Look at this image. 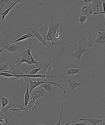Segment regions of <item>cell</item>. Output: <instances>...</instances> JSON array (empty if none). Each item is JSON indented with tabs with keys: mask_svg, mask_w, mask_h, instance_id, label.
<instances>
[{
	"mask_svg": "<svg viewBox=\"0 0 105 125\" xmlns=\"http://www.w3.org/2000/svg\"><path fill=\"white\" fill-rule=\"evenodd\" d=\"M11 0H0V11L4 8Z\"/></svg>",
	"mask_w": 105,
	"mask_h": 125,
	"instance_id": "cell-22",
	"label": "cell"
},
{
	"mask_svg": "<svg viewBox=\"0 0 105 125\" xmlns=\"http://www.w3.org/2000/svg\"><path fill=\"white\" fill-rule=\"evenodd\" d=\"M83 15L87 16H91L93 12L92 7L90 4L83 6L80 10Z\"/></svg>",
	"mask_w": 105,
	"mask_h": 125,
	"instance_id": "cell-11",
	"label": "cell"
},
{
	"mask_svg": "<svg viewBox=\"0 0 105 125\" xmlns=\"http://www.w3.org/2000/svg\"><path fill=\"white\" fill-rule=\"evenodd\" d=\"M63 103L62 104V110H61V114L60 115V118L59 120V121H58V122H57V123L56 124V125H60L61 123V120L62 119V115H63Z\"/></svg>",
	"mask_w": 105,
	"mask_h": 125,
	"instance_id": "cell-28",
	"label": "cell"
},
{
	"mask_svg": "<svg viewBox=\"0 0 105 125\" xmlns=\"http://www.w3.org/2000/svg\"><path fill=\"white\" fill-rule=\"evenodd\" d=\"M104 29H105V21L104 23Z\"/></svg>",
	"mask_w": 105,
	"mask_h": 125,
	"instance_id": "cell-34",
	"label": "cell"
},
{
	"mask_svg": "<svg viewBox=\"0 0 105 125\" xmlns=\"http://www.w3.org/2000/svg\"><path fill=\"white\" fill-rule=\"evenodd\" d=\"M0 93H1V91H0Z\"/></svg>",
	"mask_w": 105,
	"mask_h": 125,
	"instance_id": "cell-38",
	"label": "cell"
},
{
	"mask_svg": "<svg viewBox=\"0 0 105 125\" xmlns=\"http://www.w3.org/2000/svg\"><path fill=\"white\" fill-rule=\"evenodd\" d=\"M60 22H54L50 19V24L48 26L47 35H45L43 38L46 41L47 45L50 41L53 39L58 37L60 36L58 33V28Z\"/></svg>",
	"mask_w": 105,
	"mask_h": 125,
	"instance_id": "cell-2",
	"label": "cell"
},
{
	"mask_svg": "<svg viewBox=\"0 0 105 125\" xmlns=\"http://www.w3.org/2000/svg\"><path fill=\"white\" fill-rule=\"evenodd\" d=\"M102 7L104 10V12H93V13L95 14H104L105 12V3L104 2H103Z\"/></svg>",
	"mask_w": 105,
	"mask_h": 125,
	"instance_id": "cell-29",
	"label": "cell"
},
{
	"mask_svg": "<svg viewBox=\"0 0 105 125\" xmlns=\"http://www.w3.org/2000/svg\"><path fill=\"white\" fill-rule=\"evenodd\" d=\"M46 62L50 64V66L48 68H47L46 72V80H48V79L51 78L53 77L52 76V74L53 72L52 69H54L53 63L50 61L46 60Z\"/></svg>",
	"mask_w": 105,
	"mask_h": 125,
	"instance_id": "cell-12",
	"label": "cell"
},
{
	"mask_svg": "<svg viewBox=\"0 0 105 125\" xmlns=\"http://www.w3.org/2000/svg\"><path fill=\"white\" fill-rule=\"evenodd\" d=\"M46 90L42 87H37L32 91L30 93V100H31L33 98H38L46 95Z\"/></svg>",
	"mask_w": 105,
	"mask_h": 125,
	"instance_id": "cell-6",
	"label": "cell"
},
{
	"mask_svg": "<svg viewBox=\"0 0 105 125\" xmlns=\"http://www.w3.org/2000/svg\"><path fill=\"white\" fill-rule=\"evenodd\" d=\"M103 2L101 0H92L89 3L93 8H96V12H99V8L102 7Z\"/></svg>",
	"mask_w": 105,
	"mask_h": 125,
	"instance_id": "cell-13",
	"label": "cell"
},
{
	"mask_svg": "<svg viewBox=\"0 0 105 125\" xmlns=\"http://www.w3.org/2000/svg\"><path fill=\"white\" fill-rule=\"evenodd\" d=\"M68 83L71 91L74 90L77 87L81 86L82 84V83L77 82L71 79H68Z\"/></svg>",
	"mask_w": 105,
	"mask_h": 125,
	"instance_id": "cell-16",
	"label": "cell"
},
{
	"mask_svg": "<svg viewBox=\"0 0 105 125\" xmlns=\"http://www.w3.org/2000/svg\"><path fill=\"white\" fill-rule=\"evenodd\" d=\"M102 122L103 125H105V122H104V121H102Z\"/></svg>",
	"mask_w": 105,
	"mask_h": 125,
	"instance_id": "cell-33",
	"label": "cell"
},
{
	"mask_svg": "<svg viewBox=\"0 0 105 125\" xmlns=\"http://www.w3.org/2000/svg\"><path fill=\"white\" fill-rule=\"evenodd\" d=\"M88 51L87 48H83L81 44L79 43L77 49L75 52L70 53L72 56L74 57L78 61H80L81 56L82 53L85 51Z\"/></svg>",
	"mask_w": 105,
	"mask_h": 125,
	"instance_id": "cell-8",
	"label": "cell"
},
{
	"mask_svg": "<svg viewBox=\"0 0 105 125\" xmlns=\"http://www.w3.org/2000/svg\"><path fill=\"white\" fill-rule=\"evenodd\" d=\"M37 125H45L44 124H41V123H39L37 124Z\"/></svg>",
	"mask_w": 105,
	"mask_h": 125,
	"instance_id": "cell-32",
	"label": "cell"
},
{
	"mask_svg": "<svg viewBox=\"0 0 105 125\" xmlns=\"http://www.w3.org/2000/svg\"><path fill=\"white\" fill-rule=\"evenodd\" d=\"M51 83L49 82H46L45 83H42L40 84V87H42L44 88L47 91L50 92V93H53L52 92V89L51 86Z\"/></svg>",
	"mask_w": 105,
	"mask_h": 125,
	"instance_id": "cell-18",
	"label": "cell"
},
{
	"mask_svg": "<svg viewBox=\"0 0 105 125\" xmlns=\"http://www.w3.org/2000/svg\"><path fill=\"white\" fill-rule=\"evenodd\" d=\"M76 122L77 121H71L70 122H68V123L64 125H74V124L76 123Z\"/></svg>",
	"mask_w": 105,
	"mask_h": 125,
	"instance_id": "cell-30",
	"label": "cell"
},
{
	"mask_svg": "<svg viewBox=\"0 0 105 125\" xmlns=\"http://www.w3.org/2000/svg\"><path fill=\"white\" fill-rule=\"evenodd\" d=\"M2 98V108H3L8 104L9 102V99L8 98H5L3 97Z\"/></svg>",
	"mask_w": 105,
	"mask_h": 125,
	"instance_id": "cell-25",
	"label": "cell"
},
{
	"mask_svg": "<svg viewBox=\"0 0 105 125\" xmlns=\"http://www.w3.org/2000/svg\"><path fill=\"white\" fill-rule=\"evenodd\" d=\"M92 0H78V6L81 7L84 5L89 4ZM103 2L105 3V0H101Z\"/></svg>",
	"mask_w": 105,
	"mask_h": 125,
	"instance_id": "cell-20",
	"label": "cell"
},
{
	"mask_svg": "<svg viewBox=\"0 0 105 125\" xmlns=\"http://www.w3.org/2000/svg\"><path fill=\"white\" fill-rule=\"evenodd\" d=\"M29 83V91L30 94L31 93L32 91L34 89V88H36V87L38 86H39L40 85V84H42V83H45L46 82H49L51 83V84H52L54 85H56L60 87L61 88L64 92V94H65L66 93H67V92H66L65 90L63 89V87H62V86L60 85L59 84H58L54 82H51L50 81H48V80H45V81H31L30 78V77L28 78Z\"/></svg>",
	"mask_w": 105,
	"mask_h": 125,
	"instance_id": "cell-5",
	"label": "cell"
},
{
	"mask_svg": "<svg viewBox=\"0 0 105 125\" xmlns=\"http://www.w3.org/2000/svg\"><path fill=\"white\" fill-rule=\"evenodd\" d=\"M104 51H105V48H101Z\"/></svg>",
	"mask_w": 105,
	"mask_h": 125,
	"instance_id": "cell-36",
	"label": "cell"
},
{
	"mask_svg": "<svg viewBox=\"0 0 105 125\" xmlns=\"http://www.w3.org/2000/svg\"><path fill=\"white\" fill-rule=\"evenodd\" d=\"M1 33L0 32V38H1Z\"/></svg>",
	"mask_w": 105,
	"mask_h": 125,
	"instance_id": "cell-35",
	"label": "cell"
},
{
	"mask_svg": "<svg viewBox=\"0 0 105 125\" xmlns=\"http://www.w3.org/2000/svg\"><path fill=\"white\" fill-rule=\"evenodd\" d=\"M8 63L10 67L9 70H5L2 71L1 72L7 73L12 74L15 76V77L18 78L23 77V75H25L24 73L22 72L16 65L14 62L9 61Z\"/></svg>",
	"mask_w": 105,
	"mask_h": 125,
	"instance_id": "cell-4",
	"label": "cell"
},
{
	"mask_svg": "<svg viewBox=\"0 0 105 125\" xmlns=\"http://www.w3.org/2000/svg\"><path fill=\"white\" fill-rule=\"evenodd\" d=\"M80 70L78 69H70L67 70L66 71L65 74L68 76H70L71 75H74L76 74L79 73L80 72Z\"/></svg>",
	"mask_w": 105,
	"mask_h": 125,
	"instance_id": "cell-21",
	"label": "cell"
},
{
	"mask_svg": "<svg viewBox=\"0 0 105 125\" xmlns=\"http://www.w3.org/2000/svg\"><path fill=\"white\" fill-rule=\"evenodd\" d=\"M20 0H18L15 2V3H14L13 5L11 6L8 8V9H7L4 12H3V13H0V14H1L2 15V18L1 19L2 21H3V20H4L6 16L8 14V13L10 11V10L12 8H13L16 4L17 3H18V2L20 1Z\"/></svg>",
	"mask_w": 105,
	"mask_h": 125,
	"instance_id": "cell-19",
	"label": "cell"
},
{
	"mask_svg": "<svg viewBox=\"0 0 105 125\" xmlns=\"http://www.w3.org/2000/svg\"><path fill=\"white\" fill-rule=\"evenodd\" d=\"M96 44L98 46L105 45V29H101L98 31V34L95 39Z\"/></svg>",
	"mask_w": 105,
	"mask_h": 125,
	"instance_id": "cell-7",
	"label": "cell"
},
{
	"mask_svg": "<svg viewBox=\"0 0 105 125\" xmlns=\"http://www.w3.org/2000/svg\"><path fill=\"white\" fill-rule=\"evenodd\" d=\"M9 66L8 63L2 62L0 64V72L7 70V68Z\"/></svg>",
	"mask_w": 105,
	"mask_h": 125,
	"instance_id": "cell-24",
	"label": "cell"
},
{
	"mask_svg": "<svg viewBox=\"0 0 105 125\" xmlns=\"http://www.w3.org/2000/svg\"><path fill=\"white\" fill-rule=\"evenodd\" d=\"M27 30L28 33L22 36L21 37L19 38V39H18L13 41V42H11V43H9V44H12V43H15V42H19V41H23V40H25L26 39L29 38H31V37H34V35L33 34L32 32L29 30Z\"/></svg>",
	"mask_w": 105,
	"mask_h": 125,
	"instance_id": "cell-15",
	"label": "cell"
},
{
	"mask_svg": "<svg viewBox=\"0 0 105 125\" xmlns=\"http://www.w3.org/2000/svg\"><path fill=\"white\" fill-rule=\"evenodd\" d=\"M46 66V65H44L43 66L41 67H39V68H36L35 69H33L32 70H31V71H30V72L28 73L27 74L28 75H35L40 70H41V69L45 67Z\"/></svg>",
	"mask_w": 105,
	"mask_h": 125,
	"instance_id": "cell-23",
	"label": "cell"
},
{
	"mask_svg": "<svg viewBox=\"0 0 105 125\" xmlns=\"http://www.w3.org/2000/svg\"><path fill=\"white\" fill-rule=\"evenodd\" d=\"M104 14H105V12L104 13Z\"/></svg>",
	"mask_w": 105,
	"mask_h": 125,
	"instance_id": "cell-37",
	"label": "cell"
},
{
	"mask_svg": "<svg viewBox=\"0 0 105 125\" xmlns=\"http://www.w3.org/2000/svg\"><path fill=\"white\" fill-rule=\"evenodd\" d=\"M96 35L93 34L89 31L84 38V46L87 48L89 51L97 50L99 49V46L97 45L95 41Z\"/></svg>",
	"mask_w": 105,
	"mask_h": 125,
	"instance_id": "cell-3",
	"label": "cell"
},
{
	"mask_svg": "<svg viewBox=\"0 0 105 125\" xmlns=\"http://www.w3.org/2000/svg\"><path fill=\"white\" fill-rule=\"evenodd\" d=\"M4 48L10 52H15L17 51L19 49H20V47L19 46L17 45L15 43H13L12 44L5 45H3L1 49L0 50V52H1Z\"/></svg>",
	"mask_w": 105,
	"mask_h": 125,
	"instance_id": "cell-9",
	"label": "cell"
},
{
	"mask_svg": "<svg viewBox=\"0 0 105 125\" xmlns=\"http://www.w3.org/2000/svg\"><path fill=\"white\" fill-rule=\"evenodd\" d=\"M29 78V77H28ZM27 81V88L26 91L25 95V106H26L27 105L30 99V94L29 91V83L28 78L26 80Z\"/></svg>",
	"mask_w": 105,
	"mask_h": 125,
	"instance_id": "cell-17",
	"label": "cell"
},
{
	"mask_svg": "<svg viewBox=\"0 0 105 125\" xmlns=\"http://www.w3.org/2000/svg\"><path fill=\"white\" fill-rule=\"evenodd\" d=\"M26 29L27 30H29L31 31L34 35V37H35L39 41H41V43L44 45L47 46L46 41L41 36V34L39 31H37V30L33 29L32 28L30 27H27Z\"/></svg>",
	"mask_w": 105,
	"mask_h": 125,
	"instance_id": "cell-10",
	"label": "cell"
},
{
	"mask_svg": "<svg viewBox=\"0 0 105 125\" xmlns=\"http://www.w3.org/2000/svg\"><path fill=\"white\" fill-rule=\"evenodd\" d=\"M74 125H90V124H88L87 123H85L84 122H79V123H76L74 124Z\"/></svg>",
	"mask_w": 105,
	"mask_h": 125,
	"instance_id": "cell-31",
	"label": "cell"
},
{
	"mask_svg": "<svg viewBox=\"0 0 105 125\" xmlns=\"http://www.w3.org/2000/svg\"><path fill=\"white\" fill-rule=\"evenodd\" d=\"M22 50L20 48L21 52V55L20 58L18 61H20V62L18 64V65L23 62H26L28 64V66L31 65V64H35L39 67H41L43 66V65L41 63L38 62L35 60L30 52V49L31 47V38H30V41L28 47L26 48V46H24V44L23 45L21 44Z\"/></svg>",
	"mask_w": 105,
	"mask_h": 125,
	"instance_id": "cell-1",
	"label": "cell"
},
{
	"mask_svg": "<svg viewBox=\"0 0 105 125\" xmlns=\"http://www.w3.org/2000/svg\"><path fill=\"white\" fill-rule=\"evenodd\" d=\"M88 16L84 15H81L79 17V21L80 24L82 25L86 20Z\"/></svg>",
	"mask_w": 105,
	"mask_h": 125,
	"instance_id": "cell-26",
	"label": "cell"
},
{
	"mask_svg": "<svg viewBox=\"0 0 105 125\" xmlns=\"http://www.w3.org/2000/svg\"><path fill=\"white\" fill-rule=\"evenodd\" d=\"M105 119H100L94 117H89L87 118L80 119V121H81L87 120V121H88L91 123L92 125H95L98 123L102 122V121H103Z\"/></svg>",
	"mask_w": 105,
	"mask_h": 125,
	"instance_id": "cell-14",
	"label": "cell"
},
{
	"mask_svg": "<svg viewBox=\"0 0 105 125\" xmlns=\"http://www.w3.org/2000/svg\"><path fill=\"white\" fill-rule=\"evenodd\" d=\"M0 75H2V76H5V77H11V76L15 77V76L12 74L8 73H7L1 72H0Z\"/></svg>",
	"mask_w": 105,
	"mask_h": 125,
	"instance_id": "cell-27",
	"label": "cell"
}]
</instances>
